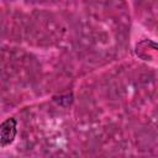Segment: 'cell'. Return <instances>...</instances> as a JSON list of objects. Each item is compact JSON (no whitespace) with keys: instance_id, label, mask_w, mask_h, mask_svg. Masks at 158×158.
<instances>
[{"instance_id":"cell-1","label":"cell","mask_w":158,"mask_h":158,"mask_svg":"<svg viewBox=\"0 0 158 158\" xmlns=\"http://www.w3.org/2000/svg\"><path fill=\"white\" fill-rule=\"evenodd\" d=\"M16 136V120L10 117L0 125V146L6 147L12 143Z\"/></svg>"}]
</instances>
